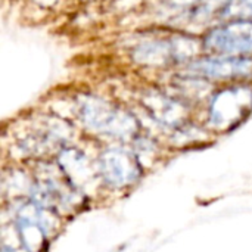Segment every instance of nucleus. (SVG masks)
I'll use <instances>...</instances> for the list:
<instances>
[{"instance_id":"nucleus-8","label":"nucleus","mask_w":252,"mask_h":252,"mask_svg":"<svg viewBox=\"0 0 252 252\" xmlns=\"http://www.w3.org/2000/svg\"><path fill=\"white\" fill-rule=\"evenodd\" d=\"M139 106L167 134L192 121L193 105L174 90L167 92L159 87H149L139 94Z\"/></svg>"},{"instance_id":"nucleus-13","label":"nucleus","mask_w":252,"mask_h":252,"mask_svg":"<svg viewBox=\"0 0 252 252\" xmlns=\"http://www.w3.org/2000/svg\"><path fill=\"white\" fill-rule=\"evenodd\" d=\"M35 4H38V6H41V7H52V6H55L56 3H58V0H32Z\"/></svg>"},{"instance_id":"nucleus-12","label":"nucleus","mask_w":252,"mask_h":252,"mask_svg":"<svg viewBox=\"0 0 252 252\" xmlns=\"http://www.w3.org/2000/svg\"><path fill=\"white\" fill-rule=\"evenodd\" d=\"M224 21H252V0H227L217 18Z\"/></svg>"},{"instance_id":"nucleus-2","label":"nucleus","mask_w":252,"mask_h":252,"mask_svg":"<svg viewBox=\"0 0 252 252\" xmlns=\"http://www.w3.org/2000/svg\"><path fill=\"white\" fill-rule=\"evenodd\" d=\"M10 136L12 162L31 164L52 159L65 146L75 143V127L62 115L38 114L24 120Z\"/></svg>"},{"instance_id":"nucleus-3","label":"nucleus","mask_w":252,"mask_h":252,"mask_svg":"<svg viewBox=\"0 0 252 252\" xmlns=\"http://www.w3.org/2000/svg\"><path fill=\"white\" fill-rule=\"evenodd\" d=\"M3 220L10 224L25 252H47L65 219L31 198L3 202Z\"/></svg>"},{"instance_id":"nucleus-5","label":"nucleus","mask_w":252,"mask_h":252,"mask_svg":"<svg viewBox=\"0 0 252 252\" xmlns=\"http://www.w3.org/2000/svg\"><path fill=\"white\" fill-rule=\"evenodd\" d=\"M28 165L32 171V183L27 198L56 211L65 220L77 216L90 205L92 199L65 179L53 158Z\"/></svg>"},{"instance_id":"nucleus-10","label":"nucleus","mask_w":252,"mask_h":252,"mask_svg":"<svg viewBox=\"0 0 252 252\" xmlns=\"http://www.w3.org/2000/svg\"><path fill=\"white\" fill-rule=\"evenodd\" d=\"M204 53L252 56V21H224L207 28L201 37Z\"/></svg>"},{"instance_id":"nucleus-1","label":"nucleus","mask_w":252,"mask_h":252,"mask_svg":"<svg viewBox=\"0 0 252 252\" xmlns=\"http://www.w3.org/2000/svg\"><path fill=\"white\" fill-rule=\"evenodd\" d=\"M71 109L83 133L102 143L130 145L145 130L140 118L130 108L100 94L77 93Z\"/></svg>"},{"instance_id":"nucleus-11","label":"nucleus","mask_w":252,"mask_h":252,"mask_svg":"<svg viewBox=\"0 0 252 252\" xmlns=\"http://www.w3.org/2000/svg\"><path fill=\"white\" fill-rule=\"evenodd\" d=\"M65 179L80 192L93 199V195H102L96 170V154H89L83 146L71 143L53 158Z\"/></svg>"},{"instance_id":"nucleus-9","label":"nucleus","mask_w":252,"mask_h":252,"mask_svg":"<svg viewBox=\"0 0 252 252\" xmlns=\"http://www.w3.org/2000/svg\"><path fill=\"white\" fill-rule=\"evenodd\" d=\"M180 72L221 86L252 81V56H221L202 53L183 66Z\"/></svg>"},{"instance_id":"nucleus-4","label":"nucleus","mask_w":252,"mask_h":252,"mask_svg":"<svg viewBox=\"0 0 252 252\" xmlns=\"http://www.w3.org/2000/svg\"><path fill=\"white\" fill-rule=\"evenodd\" d=\"M204 53L201 37L185 31L170 34L142 35L128 50L130 59L148 69H167L170 66H186Z\"/></svg>"},{"instance_id":"nucleus-14","label":"nucleus","mask_w":252,"mask_h":252,"mask_svg":"<svg viewBox=\"0 0 252 252\" xmlns=\"http://www.w3.org/2000/svg\"><path fill=\"white\" fill-rule=\"evenodd\" d=\"M81 1H97V0H81Z\"/></svg>"},{"instance_id":"nucleus-7","label":"nucleus","mask_w":252,"mask_h":252,"mask_svg":"<svg viewBox=\"0 0 252 252\" xmlns=\"http://www.w3.org/2000/svg\"><path fill=\"white\" fill-rule=\"evenodd\" d=\"M252 114L251 81L223 84L213 90L205 105V127L213 134L236 130Z\"/></svg>"},{"instance_id":"nucleus-6","label":"nucleus","mask_w":252,"mask_h":252,"mask_svg":"<svg viewBox=\"0 0 252 252\" xmlns=\"http://www.w3.org/2000/svg\"><path fill=\"white\" fill-rule=\"evenodd\" d=\"M96 170L102 195H124L146 174L137 154L124 143H102L96 152Z\"/></svg>"}]
</instances>
